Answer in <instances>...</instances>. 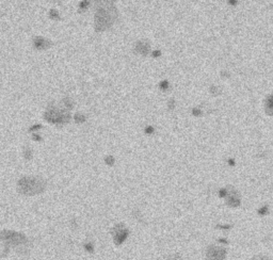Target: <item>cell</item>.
<instances>
[{
  "instance_id": "9a60e30c",
  "label": "cell",
  "mask_w": 273,
  "mask_h": 260,
  "mask_svg": "<svg viewBox=\"0 0 273 260\" xmlns=\"http://www.w3.org/2000/svg\"><path fill=\"white\" fill-rule=\"evenodd\" d=\"M268 212H269V208H268V206H263V207H261L259 210H258V213H259L260 215H266Z\"/></svg>"
},
{
  "instance_id": "8992f818",
  "label": "cell",
  "mask_w": 273,
  "mask_h": 260,
  "mask_svg": "<svg viewBox=\"0 0 273 260\" xmlns=\"http://www.w3.org/2000/svg\"><path fill=\"white\" fill-rule=\"evenodd\" d=\"M226 248L218 245H210L206 250V259L205 260H224L226 258Z\"/></svg>"
},
{
  "instance_id": "30bf717a",
  "label": "cell",
  "mask_w": 273,
  "mask_h": 260,
  "mask_svg": "<svg viewBox=\"0 0 273 260\" xmlns=\"http://www.w3.org/2000/svg\"><path fill=\"white\" fill-rule=\"evenodd\" d=\"M32 157H33V152H32V149L30 147H25L23 148V158L26 159V160H31L32 159Z\"/></svg>"
},
{
  "instance_id": "7a4b0ae2",
  "label": "cell",
  "mask_w": 273,
  "mask_h": 260,
  "mask_svg": "<svg viewBox=\"0 0 273 260\" xmlns=\"http://www.w3.org/2000/svg\"><path fill=\"white\" fill-rule=\"evenodd\" d=\"M46 189V181L41 177H23L17 182V191L23 195L40 194Z\"/></svg>"
},
{
  "instance_id": "d6986e66",
  "label": "cell",
  "mask_w": 273,
  "mask_h": 260,
  "mask_svg": "<svg viewBox=\"0 0 273 260\" xmlns=\"http://www.w3.org/2000/svg\"><path fill=\"white\" fill-rule=\"evenodd\" d=\"M42 128V125H40V124H37V125H33L32 127H30L29 128V131L30 132H33L35 131V130H37V129H41Z\"/></svg>"
},
{
  "instance_id": "277c9868",
  "label": "cell",
  "mask_w": 273,
  "mask_h": 260,
  "mask_svg": "<svg viewBox=\"0 0 273 260\" xmlns=\"http://www.w3.org/2000/svg\"><path fill=\"white\" fill-rule=\"evenodd\" d=\"M44 119L53 125H65L70 119V114L65 109H59L56 107H48L44 113Z\"/></svg>"
},
{
  "instance_id": "2e32d148",
  "label": "cell",
  "mask_w": 273,
  "mask_h": 260,
  "mask_svg": "<svg viewBox=\"0 0 273 260\" xmlns=\"http://www.w3.org/2000/svg\"><path fill=\"white\" fill-rule=\"evenodd\" d=\"M250 260H271L269 257L263 256V255H258V256H255L253 258H251Z\"/></svg>"
},
{
  "instance_id": "ffe728a7",
  "label": "cell",
  "mask_w": 273,
  "mask_h": 260,
  "mask_svg": "<svg viewBox=\"0 0 273 260\" xmlns=\"http://www.w3.org/2000/svg\"><path fill=\"white\" fill-rule=\"evenodd\" d=\"M32 140H34V141H42V138H41L39 134L34 133V134L32 135Z\"/></svg>"
},
{
  "instance_id": "8fae6325",
  "label": "cell",
  "mask_w": 273,
  "mask_h": 260,
  "mask_svg": "<svg viewBox=\"0 0 273 260\" xmlns=\"http://www.w3.org/2000/svg\"><path fill=\"white\" fill-rule=\"evenodd\" d=\"M74 119H75V122L77 124H82V123H84L86 121V115H83L82 113H77L75 117H74Z\"/></svg>"
},
{
  "instance_id": "ba28073f",
  "label": "cell",
  "mask_w": 273,
  "mask_h": 260,
  "mask_svg": "<svg viewBox=\"0 0 273 260\" xmlns=\"http://www.w3.org/2000/svg\"><path fill=\"white\" fill-rule=\"evenodd\" d=\"M227 201L226 204L229 206V207H238L240 205V198H239V195L236 193V191H228L227 190Z\"/></svg>"
},
{
  "instance_id": "ac0fdd59",
  "label": "cell",
  "mask_w": 273,
  "mask_h": 260,
  "mask_svg": "<svg viewBox=\"0 0 273 260\" xmlns=\"http://www.w3.org/2000/svg\"><path fill=\"white\" fill-rule=\"evenodd\" d=\"M219 195H220V197H226L227 196V189H221L220 191H219Z\"/></svg>"
},
{
  "instance_id": "52a82bcc",
  "label": "cell",
  "mask_w": 273,
  "mask_h": 260,
  "mask_svg": "<svg viewBox=\"0 0 273 260\" xmlns=\"http://www.w3.org/2000/svg\"><path fill=\"white\" fill-rule=\"evenodd\" d=\"M51 46H53L51 41L47 40L45 37L35 36V37L33 39V47L37 50H46Z\"/></svg>"
},
{
  "instance_id": "6da1fadb",
  "label": "cell",
  "mask_w": 273,
  "mask_h": 260,
  "mask_svg": "<svg viewBox=\"0 0 273 260\" xmlns=\"http://www.w3.org/2000/svg\"><path fill=\"white\" fill-rule=\"evenodd\" d=\"M116 18V10L110 1H100L97 3L95 13V30L104 31L111 27Z\"/></svg>"
},
{
  "instance_id": "603a6c76",
  "label": "cell",
  "mask_w": 273,
  "mask_h": 260,
  "mask_svg": "<svg viewBox=\"0 0 273 260\" xmlns=\"http://www.w3.org/2000/svg\"><path fill=\"white\" fill-rule=\"evenodd\" d=\"M219 242H221V243H224V244H227V243H228L226 239H219Z\"/></svg>"
},
{
  "instance_id": "3957f363",
  "label": "cell",
  "mask_w": 273,
  "mask_h": 260,
  "mask_svg": "<svg viewBox=\"0 0 273 260\" xmlns=\"http://www.w3.org/2000/svg\"><path fill=\"white\" fill-rule=\"evenodd\" d=\"M0 241L4 243V250L8 252V248L12 247H21L28 243V239L23 234L16 232L13 230H2L0 232Z\"/></svg>"
},
{
  "instance_id": "d4e9b609",
  "label": "cell",
  "mask_w": 273,
  "mask_h": 260,
  "mask_svg": "<svg viewBox=\"0 0 273 260\" xmlns=\"http://www.w3.org/2000/svg\"><path fill=\"white\" fill-rule=\"evenodd\" d=\"M172 260H182V259H181L180 257H178V256H175L174 258H173V259H172Z\"/></svg>"
},
{
  "instance_id": "cb8c5ba5",
  "label": "cell",
  "mask_w": 273,
  "mask_h": 260,
  "mask_svg": "<svg viewBox=\"0 0 273 260\" xmlns=\"http://www.w3.org/2000/svg\"><path fill=\"white\" fill-rule=\"evenodd\" d=\"M146 132H147V133L153 132V128H151V127H147V128H146Z\"/></svg>"
},
{
  "instance_id": "9c48e42d",
  "label": "cell",
  "mask_w": 273,
  "mask_h": 260,
  "mask_svg": "<svg viewBox=\"0 0 273 260\" xmlns=\"http://www.w3.org/2000/svg\"><path fill=\"white\" fill-rule=\"evenodd\" d=\"M62 102H63V106H64L65 110H72L73 107H74V102H73L72 99L68 98V97H65V98L62 100Z\"/></svg>"
},
{
  "instance_id": "5bb4252c",
  "label": "cell",
  "mask_w": 273,
  "mask_h": 260,
  "mask_svg": "<svg viewBox=\"0 0 273 260\" xmlns=\"http://www.w3.org/2000/svg\"><path fill=\"white\" fill-rule=\"evenodd\" d=\"M90 6V1H81L79 3V10L80 12H82V11L86 10L88 8H89Z\"/></svg>"
},
{
  "instance_id": "4fadbf2b",
  "label": "cell",
  "mask_w": 273,
  "mask_h": 260,
  "mask_svg": "<svg viewBox=\"0 0 273 260\" xmlns=\"http://www.w3.org/2000/svg\"><path fill=\"white\" fill-rule=\"evenodd\" d=\"M83 248L88 252V253H93L94 252V245H93L92 242H86V243L83 244Z\"/></svg>"
},
{
  "instance_id": "e0dca14e",
  "label": "cell",
  "mask_w": 273,
  "mask_h": 260,
  "mask_svg": "<svg viewBox=\"0 0 273 260\" xmlns=\"http://www.w3.org/2000/svg\"><path fill=\"white\" fill-rule=\"evenodd\" d=\"M105 161H106V163H107L108 165H112L113 163H114V158H113V157H111V156H108V157L106 158Z\"/></svg>"
},
{
  "instance_id": "44dd1931",
  "label": "cell",
  "mask_w": 273,
  "mask_h": 260,
  "mask_svg": "<svg viewBox=\"0 0 273 260\" xmlns=\"http://www.w3.org/2000/svg\"><path fill=\"white\" fill-rule=\"evenodd\" d=\"M218 227L221 228V229H229L232 226H230V225H219Z\"/></svg>"
},
{
  "instance_id": "7c38bea8",
  "label": "cell",
  "mask_w": 273,
  "mask_h": 260,
  "mask_svg": "<svg viewBox=\"0 0 273 260\" xmlns=\"http://www.w3.org/2000/svg\"><path fill=\"white\" fill-rule=\"evenodd\" d=\"M49 17L51 19L58 20V19H60V14L56 9H51V10L49 11Z\"/></svg>"
},
{
  "instance_id": "5b68a950",
  "label": "cell",
  "mask_w": 273,
  "mask_h": 260,
  "mask_svg": "<svg viewBox=\"0 0 273 260\" xmlns=\"http://www.w3.org/2000/svg\"><path fill=\"white\" fill-rule=\"evenodd\" d=\"M111 232L113 236V241L116 245H121L122 243H124L129 236V230L125 227L124 224L115 225Z\"/></svg>"
},
{
  "instance_id": "7402d4cb",
  "label": "cell",
  "mask_w": 273,
  "mask_h": 260,
  "mask_svg": "<svg viewBox=\"0 0 273 260\" xmlns=\"http://www.w3.org/2000/svg\"><path fill=\"white\" fill-rule=\"evenodd\" d=\"M160 86H161L162 89H165V88H168V82L167 81H163V82L160 84Z\"/></svg>"
}]
</instances>
